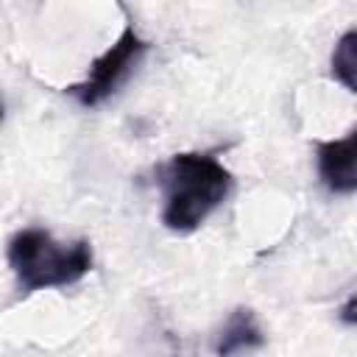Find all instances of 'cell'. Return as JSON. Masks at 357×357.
Wrapping results in <instances>:
<instances>
[{
    "instance_id": "52a82bcc",
    "label": "cell",
    "mask_w": 357,
    "mask_h": 357,
    "mask_svg": "<svg viewBox=\"0 0 357 357\" xmlns=\"http://www.w3.org/2000/svg\"><path fill=\"white\" fill-rule=\"evenodd\" d=\"M337 318H340L343 324H349V326H357V293H351V296L340 304Z\"/></svg>"
},
{
    "instance_id": "7a4b0ae2",
    "label": "cell",
    "mask_w": 357,
    "mask_h": 357,
    "mask_svg": "<svg viewBox=\"0 0 357 357\" xmlns=\"http://www.w3.org/2000/svg\"><path fill=\"white\" fill-rule=\"evenodd\" d=\"M8 265L22 296L47 287H67L92 271L89 240L59 243L47 229H20L8 240Z\"/></svg>"
},
{
    "instance_id": "8992f818",
    "label": "cell",
    "mask_w": 357,
    "mask_h": 357,
    "mask_svg": "<svg viewBox=\"0 0 357 357\" xmlns=\"http://www.w3.org/2000/svg\"><path fill=\"white\" fill-rule=\"evenodd\" d=\"M329 73L337 84H343L349 92L357 95V28L346 31L332 50L329 59Z\"/></svg>"
},
{
    "instance_id": "3957f363",
    "label": "cell",
    "mask_w": 357,
    "mask_h": 357,
    "mask_svg": "<svg viewBox=\"0 0 357 357\" xmlns=\"http://www.w3.org/2000/svg\"><path fill=\"white\" fill-rule=\"evenodd\" d=\"M145 50H148V42L128 25V28L117 36V42L89 64V75H86L81 84H73L67 92H70L81 106H86V109L103 103L106 98H112V95L128 81V75H131V73L137 70V64L142 61Z\"/></svg>"
},
{
    "instance_id": "277c9868",
    "label": "cell",
    "mask_w": 357,
    "mask_h": 357,
    "mask_svg": "<svg viewBox=\"0 0 357 357\" xmlns=\"http://www.w3.org/2000/svg\"><path fill=\"white\" fill-rule=\"evenodd\" d=\"M315 162L321 184L335 195L357 192V126L349 137L315 142Z\"/></svg>"
},
{
    "instance_id": "5b68a950",
    "label": "cell",
    "mask_w": 357,
    "mask_h": 357,
    "mask_svg": "<svg viewBox=\"0 0 357 357\" xmlns=\"http://www.w3.org/2000/svg\"><path fill=\"white\" fill-rule=\"evenodd\" d=\"M265 343V335L254 318V310L248 307H237L231 310V315L226 318L220 335H218V343H215V351L218 354H234V351H248V349H259Z\"/></svg>"
},
{
    "instance_id": "6da1fadb",
    "label": "cell",
    "mask_w": 357,
    "mask_h": 357,
    "mask_svg": "<svg viewBox=\"0 0 357 357\" xmlns=\"http://www.w3.org/2000/svg\"><path fill=\"white\" fill-rule=\"evenodd\" d=\"M156 184L162 190L165 229L190 234L229 198L234 181L212 153L184 151L156 167Z\"/></svg>"
}]
</instances>
